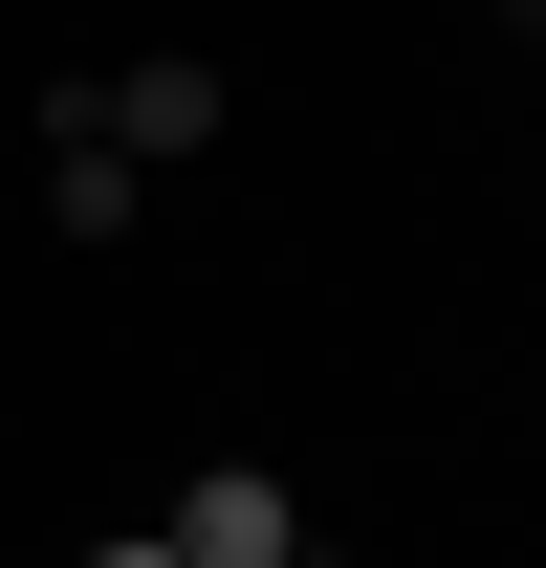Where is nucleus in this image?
<instances>
[{"instance_id": "nucleus-1", "label": "nucleus", "mask_w": 546, "mask_h": 568, "mask_svg": "<svg viewBox=\"0 0 546 568\" xmlns=\"http://www.w3.org/2000/svg\"><path fill=\"white\" fill-rule=\"evenodd\" d=\"M44 132H110L153 175V153H219V67L175 44V67H110V88H44Z\"/></svg>"}, {"instance_id": "nucleus-2", "label": "nucleus", "mask_w": 546, "mask_h": 568, "mask_svg": "<svg viewBox=\"0 0 546 568\" xmlns=\"http://www.w3.org/2000/svg\"><path fill=\"white\" fill-rule=\"evenodd\" d=\"M153 547H175V568H284L306 525H284V481H263V459H198V503H175Z\"/></svg>"}, {"instance_id": "nucleus-3", "label": "nucleus", "mask_w": 546, "mask_h": 568, "mask_svg": "<svg viewBox=\"0 0 546 568\" xmlns=\"http://www.w3.org/2000/svg\"><path fill=\"white\" fill-rule=\"evenodd\" d=\"M44 219H67V241H132V153H110V132H44Z\"/></svg>"}, {"instance_id": "nucleus-4", "label": "nucleus", "mask_w": 546, "mask_h": 568, "mask_svg": "<svg viewBox=\"0 0 546 568\" xmlns=\"http://www.w3.org/2000/svg\"><path fill=\"white\" fill-rule=\"evenodd\" d=\"M88 568H175V547H153V525H132V547H88Z\"/></svg>"}, {"instance_id": "nucleus-5", "label": "nucleus", "mask_w": 546, "mask_h": 568, "mask_svg": "<svg viewBox=\"0 0 546 568\" xmlns=\"http://www.w3.org/2000/svg\"><path fill=\"white\" fill-rule=\"evenodd\" d=\"M284 568H350V547H284Z\"/></svg>"}, {"instance_id": "nucleus-6", "label": "nucleus", "mask_w": 546, "mask_h": 568, "mask_svg": "<svg viewBox=\"0 0 546 568\" xmlns=\"http://www.w3.org/2000/svg\"><path fill=\"white\" fill-rule=\"evenodd\" d=\"M525 22H546V0H525Z\"/></svg>"}]
</instances>
